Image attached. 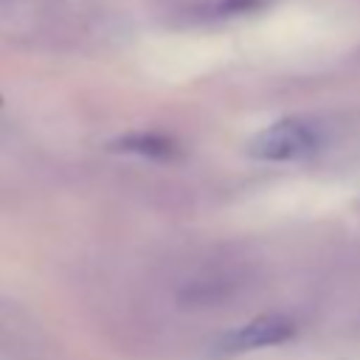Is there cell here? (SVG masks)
<instances>
[{
  "label": "cell",
  "mask_w": 360,
  "mask_h": 360,
  "mask_svg": "<svg viewBox=\"0 0 360 360\" xmlns=\"http://www.w3.org/2000/svg\"><path fill=\"white\" fill-rule=\"evenodd\" d=\"M318 143L321 138L312 124L287 118V121H276L273 127L262 129L250 141V155L259 160H295V158L315 152Z\"/></svg>",
  "instance_id": "1"
},
{
  "label": "cell",
  "mask_w": 360,
  "mask_h": 360,
  "mask_svg": "<svg viewBox=\"0 0 360 360\" xmlns=\"http://www.w3.org/2000/svg\"><path fill=\"white\" fill-rule=\"evenodd\" d=\"M292 323L281 315H262L245 326H239L236 332L225 335L219 340L222 352H250V349H264V346H276L281 340H287L292 335Z\"/></svg>",
  "instance_id": "2"
},
{
  "label": "cell",
  "mask_w": 360,
  "mask_h": 360,
  "mask_svg": "<svg viewBox=\"0 0 360 360\" xmlns=\"http://www.w3.org/2000/svg\"><path fill=\"white\" fill-rule=\"evenodd\" d=\"M121 149H129V152H141V155H169L172 152V143L163 141V138H143V135H135V138H124L121 141Z\"/></svg>",
  "instance_id": "3"
}]
</instances>
